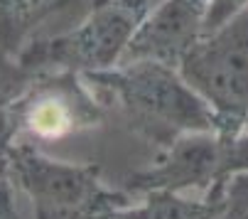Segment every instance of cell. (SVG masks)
Instances as JSON below:
<instances>
[{"instance_id":"6da1fadb","label":"cell","mask_w":248,"mask_h":219,"mask_svg":"<svg viewBox=\"0 0 248 219\" xmlns=\"http://www.w3.org/2000/svg\"><path fill=\"white\" fill-rule=\"evenodd\" d=\"M103 111H113L135 135L170 148L189 133L219 131L204 99L180 69L160 62H123L113 69L84 74Z\"/></svg>"},{"instance_id":"7a4b0ae2","label":"cell","mask_w":248,"mask_h":219,"mask_svg":"<svg viewBox=\"0 0 248 219\" xmlns=\"http://www.w3.org/2000/svg\"><path fill=\"white\" fill-rule=\"evenodd\" d=\"M160 0H96L69 27L32 40L20 54V64L32 74L74 71L96 74L113 69L125 52L148 13Z\"/></svg>"},{"instance_id":"3957f363","label":"cell","mask_w":248,"mask_h":219,"mask_svg":"<svg viewBox=\"0 0 248 219\" xmlns=\"http://www.w3.org/2000/svg\"><path fill=\"white\" fill-rule=\"evenodd\" d=\"M5 172L30 200L34 219H96L130 204L133 195L103 185L96 165H77L15 143L5 153Z\"/></svg>"},{"instance_id":"277c9868","label":"cell","mask_w":248,"mask_h":219,"mask_svg":"<svg viewBox=\"0 0 248 219\" xmlns=\"http://www.w3.org/2000/svg\"><path fill=\"white\" fill-rule=\"evenodd\" d=\"M177 69L221 133H248V10L209 30Z\"/></svg>"},{"instance_id":"5b68a950","label":"cell","mask_w":248,"mask_h":219,"mask_svg":"<svg viewBox=\"0 0 248 219\" xmlns=\"http://www.w3.org/2000/svg\"><path fill=\"white\" fill-rule=\"evenodd\" d=\"M248 172V133L204 131L189 133L160 151L155 165L125 180L128 195L170 190L185 195H206Z\"/></svg>"},{"instance_id":"8992f818","label":"cell","mask_w":248,"mask_h":219,"mask_svg":"<svg viewBox=\"0 0 248 219\" xmlns=\"http://www.w3.org/2000/svg\"><path fill=\"white\" fill-rule=\"evenodd\" d=\"M101 118L103 106L81 74L42 71L32 77L15 106L13 145L57 143L98 126Z\"/></svg>"},{"instance_id":"52a82bcc","label":"cell","mask_w":248,"mask_h":219,"mask_svg":"<svg viewBox=\"0 0 248 219\" xmlns=\"http://www.w3.org/2000/svg\"><path fill=\"white\" fill-rule=\"evenodd\" d=\"M209 13L211 0H160L140 25L123 62H160L177 69L209 32Z\"/></svg>"},{"instance_id":"ba28073f","label":"cell","mask_w":248,"mask_h":219,"mask_svg":"<svg viewBox=\"0 0 248 219\" xmlns=\"http://www.w3.org/2000/svg\"><path fill=\"white\" fill-rule=\"evenodd\" d=\"M96 0H0V45L20 54L32 40L52 32V20L64 13L79 17Z\"/></svg>"},{"instance_id":"9c48e42d","label":"cell","mask_w":248,"mask_h":219,"mask_svg":"<svg viewBox=\"0 0 248 219\" xmlns=\"http://www.w3.org/2000/svg\"><path fill=\"white\" fill-rule=\"evenodd\" d=\"M226 190L217 187L206 195H185L170 190H153L143 195L145 200L111 209L96 219H224L226 214Z\"/></svg>"},{"instance_id":"30bf717a","label":"cell","mask_w":248,"mask_h":219,"mask_svg":"<svg viewBox=\"0 0 248 219\" xmlns=\"http://www.w3.org/2000/svg\"><path fill=\"white\" fill-rule=\"evenodd\" d=\"M32 71L20 64L15 54H10L0 45V160L5 163V153L13 145V114L27 84L32 82Z\"/></svg>"},{"instance_id":"8fae6325","label":"cell","mask_w":248,"mask_h":219,"mask_svg":"<svg viewBox=\"0 0 248 219\" xmlns=\"http://www.w3.org/2000/svg\"><path fill=\"white\" fill-rule=\"evenodd\" d=\"M248 10V0H211V13H209V30H214L231 20L233 15Z\"/></svg>"},{"instance_id":"7c38bea8","label":"cell","mask_w":248,"mask_h":219,"mask_svg":"<svg viewBox=\"0 0 248 219\" xmlns=\"http://www.w3.org/2000/svg\"><path fill=\"white\" fill-rule=\"evenodd\" d=\"M13 187L15 185L10 182V177H0V219H20Z\"/></svg>"},{"instance_id":"4fadbf2b","label":"cell","mask_w":248,"mask_h":219,"mask_svg":"<svg viewBox=\"0 0 248 219\" xmlns=\"http://www.w3.org/2000/svg\"><path fill=\"white\" fill-rule=\"evenodd\" d=\"M3 175H5V163L0 160V177H3Z\"/></svg>"}]
</instances>
